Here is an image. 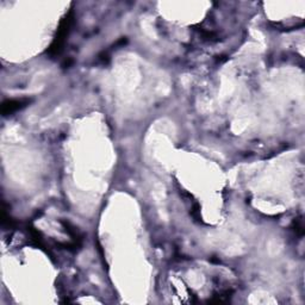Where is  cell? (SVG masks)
Returning a JSON list of instances; mask_svg holds the SVG:
<instances>
[{
	"mask_svg": "<svg viewBox=\"0 0 305 305\" xmlns=\"http://www.w3.org/2000/svg\"><path fill=\"white\" fill-rule=\"evenodd\" d=\"M72 20L73 19L71 17V13H69V15L62 20L61 24H60V27L58 30V36H56L54 43H52L50 50H49L51 54H59V52L61 51L62 47H64V40L67 37L69 30H71L69 27H71Z\"/></svg>",
	"mask_w": 305,
	"mask_h": 305,
	"instance_id": "6da1fadb",
	"label": "cell"
},
{
	"mask_svg": "<svg viewBox=\"0 0 305 305\" xmlns=\"http://www.w3.org/2000/svg\"><path fill=\"white\" fill-rule=\"evenodd\" d=\"M27 104V100H8L3 104L2 112L4 116L11 115L13 112L20 110V108L25 106Z\"/></svg>",
	"mask_w": 305,
	"mask_h": 305,
	"instance_id": "7a4b0ae2",
	"label": "cell"
}]
</instances>
